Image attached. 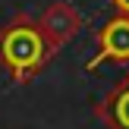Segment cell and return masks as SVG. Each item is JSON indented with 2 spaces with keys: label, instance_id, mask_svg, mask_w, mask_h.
Instances as JSON below:
<instances>
[{
  "label": "cell",
  "instance_id": "6da1fadb",
  "mask_svg": "<svg viewBox=\"0 0 129 129\" xmlns=\"http://www.w3.org/2000/svg\"><path fill=\"white\" fill-rule=\"evenodd\" d=\"M50 44L41 25L28 16H16L10 25L0 28V63L10 69L13 82H28L50 60Z\"/></svg>",
  "mask_w": 129,
  "mask_h": 129
},
{
  "label": "cell",
  "instance_id": "7a4b0ae2",
  "mask_svg": "<svg viewBox=\"0 0 129 129\" xmlns=\"http://www.w3.org/2000/svg\"><path fill=\"white\" fill-rule=\"evenodd\" d=\"M94 44H98V54L85 63V69H98L107 60L129 63V16L117 13L113 19H107L94 35Z\"/></svg>",
  "mask_w": 129,
  "mask_h": 129
},
{
  "label": "cell",
  "instance_id": "3957f363",
  "mask_svg": "<svg viewBox=\"0 0 129 129\" xmlns=\"http://www.w3.org/2000/svg\"><path fill=\"white\" fill-rule=\"evenodd\" d=\"M38 25H41L50 50H60L63 44L82 28V16H79L76 6L66 3V0H57V3H50L47 10H44V16L38 19Z\"/></svg>",
  "mask_w": 129,
  "mask_h": 129
},
{
  "label": "cell",
  "instance_id": "277c9868",
  "mask_svg": "<svg viewBox=\"0 0 129 129\" xmlns=\"http://www.w3.org/2000/svg\"><path fill=\"white\" fill-rule=\"evenodd\" d=\"M98 117L104 120L107 129H129V73L120 85L98 104Z\"/></svg>",
  "mask_w": 129,
  "mask_h": 129
},
{
  "label": "cell",
  "instance_id": "5b68a950",
  "mask_svg": "<svg viewBox=\"0 0 129 129\" xmlns=\"http://www.w3.org/2000/svg\"><path fill=\"white\" fill-rule=\"evenodd\" d=\"M110 3H113V10H117V13L129 16V0H110Z\"/></svg>",
  "mask_w": 129,
  "mask_h": 129
}]
</instances>
